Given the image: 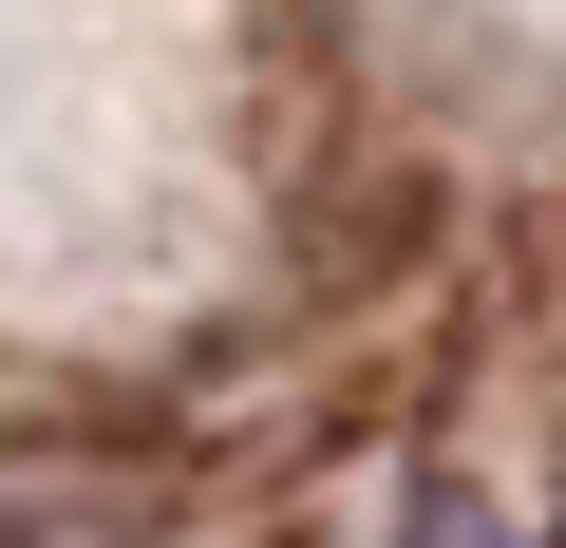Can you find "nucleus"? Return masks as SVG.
<instances>
[{"label":"nucleus","mask_w":566,"mask_h":548,"mask_svg":"<svg viewBox=\"0 0 566 548\" xmlns=\"http://www.w3.org/2000/svg\"><path fill=\"white\" fill-rule=\"evenodd\" d=\"M434 548H510V529H434Z\"/></svg>","instance_id":"f257e3e1"}]
</instances>
